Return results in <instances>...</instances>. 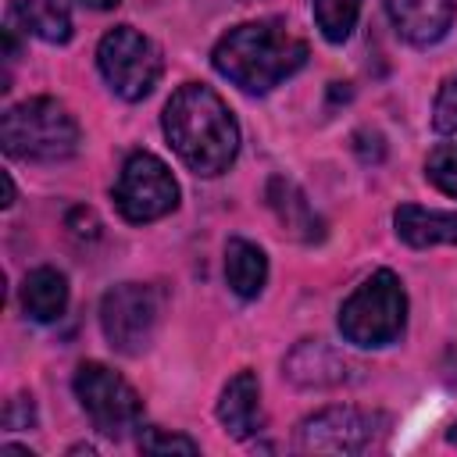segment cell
<instances>
[{
	"label": "cell",
	"instance_id": "obj_3",
	"mask_svg": "<svg viewBox=\"0 0 457 457\" xmlns=\"http://www.w3.org/2000/svg\"><path fill=\"white\" fill-rule=\"evenodd\" d=\"M79 121L71 111L54 96H32L4 111L0 118V143L7 157L32 161V164H57L79 150Z\"/></svg>",
	"mask_w": 457,
	"mask_h": 457
},
{
	"label": "cell",
	"instance_id": "obj_25",
	"mask_svg": "<svg viewBox=\"0 0 457 457\" xmlns=\"http://www.w3.org/2000/svg\"><path fill=\"white\" fill-rule=\"evenodd\" d=\"M446 443H450V446H457V421L446 428Z\"/></svg>",
	"mask_w": 457,
	"mask_h": 457
},
{
	"label": "cell",
	"instance_id": "obj_6",
	"mask_svg": "<svg viewBox=\"0 0 457 457\" xmlns=\"http://www.w3.org/2000/svg\"><path fill=\"white\" fill-rule=\"evenodd\" d=\"M114 207L132 225L157 221V218H164L179 207V182L157 154L136 150V154L125 157V164L118 171Z\"/></svg>",
	"mask_w": 457,
	"mask_h": 457
},
{
	"label": "cell",
	"instance_id": "obj_22",
	"mask_svg": "<svg viewBox=\"0 0 457 457\" xmlns=\"http://www.w3.org/2000/svg\"><path fill=\"white\" fill-rule=\"evenodd\" d=\"M4 425L7 428H32L36 425V403H32V396H14L11 403H7V411H4Z\"/></svg>",
	"mask_w": 457,
	"mask_h": 457
},
{
	"label": "cell",
	"instance_id": "obj_9",
	"mask_svg": "<svg viewBox=\"0 0 457 457\" xmlns=\"http://www.w3.org/2000/svg\"><path fill=\"white\" fill-rule=\"evenodd\" d=\"M386 414L336 403L307 414L296 425V450L303 453H364L386 432Z\"/></svg>",
	"mask_w": 457,
	"mask_h": 457
},
{
	"label": "cell",
	"instance_id": "obj_1",
	"mask_svg": "<svg viewBox=\"0 0 457 457\" xmlns=\"http://www.w3.org/2000/svg\"><path fill=\"white\" fill-rule=\"evenodd\" d=\"M161 129L179 161L204 179L228 171L239 154V121L228 104L204 82H186L171 93L161 114Z\"/></svg>",
	"mask_w": 457,
	"mask_h": 457
},
{
	"label": "cell",
	"instance_id": "obj_16",
	"mask_svg": "<svg viewBox=\"0 0 457 457\" xmlns=\"http://www.w3.org/2000/svg\"><path fill=\"white\" fill-rule=\"evenodd\" d=\"M21 307L32 321H57L68 307V278L57 268H32L21 282Z\"/></svg>",
	"mask_w": 457,
	"mask_h": 457
},
{
	"label": "cell",
	"instance_id": "obj_11",
	"mask_svg": "<svg viewBox=\"0 0 457 457\" xmlns=\"http://www.w3.org/2000/svg\"><path fill=\"white\" fill-rule=\"evenodd\" d=\"M386 11L400 39L411 46H432L450 32L457 0H386Z\"/></svg>",
	"mask_w": 457,
	"mask_h": 457
},
{
	"label": "cell",
	"instance_id": "obj_13",
	"mask_svg": "<svg viewBox=\"0 0 457 457\" xmlns=\"http://www.w3.org/2000/svg\"><path fill=\"white\" fill-rule=\"evenodd\" d=\"M264 200H268V207L275 211L278 225H282L289 236H296V239H303V243H318V239L325 236V221L314 214L311 200L303 196V189H300L296 182H289V179H282V175H271V179H268V189H264Z\"/></svg>",
	"mask_w": 457,
	"mask_h": 457
},
{
	"label": "cell",
	"instance_id": "obj_24",
	"mask_svg": "<svg viewBox=\"0 0 457 457\" xmlns=\"http://www.w3.org/2000/svg\"><path fill=\"white\" fill-rule=\"evenodd\" d=\"M86 7H96V11H107V7H114V4H121V0H82Z\"/></svg>",
	"mask_w": 457,
	"mask_h": 457
},
{
	"label": "cell",
	"instance_id": "obj_14",
	"mask_svg": "<svg viewBox=\"0 0 457 457\" xmlns=\"http://www.w3.org/2000/svg\"><path fill=\"white\" fill-rule=\"evenodd\" d=\"M396 236L414 246H457V211H436V207H418V204H400L393 211Z\"/></svg>",
	"mask_w": 457,
	"mask_h": 457
},
{
	"label": "cell",
	"instance_id": "obj_10",
	"mask_svg": "<svg viewBox=\"0 0 457 457\" xmlns=\"http://www.w3.org/2000/svg\"><path fill=\"white\" fill-rule=\"evenodd\" d=\"M350 368H353L350 357L343 350H336L332 343H325V339H300L289 350L286 364H282L286 378L300 389L343 386V382H350Z\"/></svg>",
	"mask_w": 457,
	"mask_h": 457
},
{
	"label": "cell",
	"instance_id": "obj_2",
	"mask_svg": "<svg viewBox=\"0 0 457 457\" xmlns=\"http://www.w3.org/2000/svg\"><path fill=\"white\" fill-rule=\"evenodd\" d=\"M211 64L221 79L239 86L243 93H271L278 82L296 75L307 64V43L296 39L282 21H243L228 29L214 50Z\"/></svg>",
	"mask_w": 457,
	"mask_h": 457
},
{
	"label": "cell",
	"instance_id": "obj_23",
	"mask_svg": "<svg viewBox=\"0 0 457 457\" xmlns=\"http://www.w3.org/2000/svg\"><path fill=\"white\" fill-rule=\"evenodd\" d=\"M14 204V182H11V175L4 171V207H11Z\"/></svg>",
	"mask_w": 457,
	"mask_h": 457
},
{
	"label": "cell",
	"instance_id": "obj_5",
	"mask_svg": "<svg viewBox=\"0 0 457 457\" xmlns=\"http://www.w3.org/2000/svg\"><path fill=\"white\" fill-rule=\"evenodd\" d=\"M96 68L114 96L136 104V100L150 96L154 86L161 82L164 57H161V46L150 36H143L139 29L114 25L111 32H104V39L96 46Z\"/></svg>",
	"mask_w": 457,
	"mask_h": 457
},
{
	"label": "cell",
	"instance_id": "obj_7",
	"mask_svg": "<svg viewBox=\"0 0 457 457\" xmlns=\"http://www.w3.org/2000/svg\"><path fill=\"white\" fill-rule=\"evenodd\" d=\"M161 321V296L146 282H118L100 300V328L111 350L125 357H139L150 350Z\"/></svg>",
	"mask_w": 457,
	"mask_h": 457
},
{
	"label": "cell",
	"instance_id": "obj_19",
	"mask_svg": "<svg viewBox=\"0 0 457 457\" xmlns=\"http://www.w3.org/2000/svg\"><path fill=\"white\" fill-rule=\"evenodd\" d=\"M425 179L446 193V196H457V143H439L428 150L425 157Z\"/></svg>",
	"mask_w": 457,
	"mask_h": 457
},
{
	"label": "cell",
	"instance_id": "obj_18",
	"mask_svg": "<svg viewBox=\"0 0 457 457\" xmlns=\"http://www.w3.org/2000/svg\"><path fill=\"white\" fill-rule=\"evenodd\" d=\"M361 4H364V0H311L318 32H321L328 43H346L350 32H353V25H357Z\"/></svg>",
	"mask_w": 457,
	"mask_h": 457
},
{
	"label": "cell",
	"instance_id": "obj_15",
	"mask_svg": "<svg viewBox=\"0 0 457 457\" xmlns=\"http://www.w3.org/2000/svg\"><path fill=\"white\" fill-rule=\"evenodd\" d=\"M225 282L243 300L261 296V289L268 282V257H264V250L257 243H250V239H239V236L228 239V246H225Z\"/></svg>",
	"mask_w": 457,
	"mask_h": 457
},
{
	"label": "cell",
	"instance_id": "obj_12",
	"mask_svg": "<svg viewBox=\"0 0 457 457\" xmlns=\"http://www.w3.org/2000/svg\"><path fill=\"white\" fill-rule=\"evenodd\" d=\"M218 421L225 425L228 436L246 439L253 432H261L264 414H261V382L253 371H236L221 396H218Z\"/></svg>",
	"mask_w": 457,
	"mask_h": 457
},
{
	"label": "cell",
	"instance_id": "obj_8",
	"mask_svg": "<svg viewBox=\"0 0 457 457\" xmlns=\"http://www.w3.org/2000/svg\"><path fill=\"white\" fill-rule=\"evenodd\" d=\"M71 386H75V396H79L82 411L89 414V421H93V428L100 436L121 439L129 428L139 425V418H143L139 393L118 371H111L107 364L82 361L75 368V382Z\"/></svg>",
	"mask_w": 457,
	"mask_h": 457
},
{
	"label": "cell",
	"instance_id": "obj_20",
	"mask_svg": "<svg viewBox=\"0 0 457 457\" xmlns=\"http://www.w3.org/2000/svg\"><path fill=\"white\" fill-rule=\"evenodd\" d=\"M139 450L143 453H154V457H168V453H200V443L182 436V432H168V428H143L139 432Z\"/></svg>",
	"mask_w": 457,
	"mask_h": 457
},
{
	"label": "cell",
	"instance_id": "obj_21",
	"mask_svg": "<svg viewBox=\"0 0 457 457\" xmlns=\"http://www.w3.org/2000/svg\"><path fill=\"white\" fill-rule=\"evenodd\" d=\"M432 129L439 136H457V75H450L432 104Z\"/></svg>",
	"mask_w": 457,
	"mask_h": 457
},
{
	"label": "cell",
	"instance_id": "obj_17",
	"mask_svg": "<svg viewBox=\"0 0 457 457\" xmlns=\"http://www.w3.org/2000/svg\"><path fill=\"white\" fill-rule=\"evenodd\" d=\"M11 21H18L29 36L43 43H68L71 39V11L68 0H14Z\"/></svg>",
	"mask_w": 457,
	"mask_h": 457
},
{
	"label": "cell",
	"instance_id": "obj_4",
	"mask_svg": "<svg viewBox=\"0 0 457 457\" xmlns=\"http://www.w3.org/2000/svg\"><path fill=\"white\" fill-rule=\"evenodd\" d=\"M403 325H407V293H403V282L389 268L371 271L339 307L343 339L364 350L396 343Z\"/></svg>",
	"mask_w": 457,
	"mask_h": 457
}]
</instances>
